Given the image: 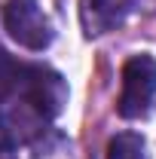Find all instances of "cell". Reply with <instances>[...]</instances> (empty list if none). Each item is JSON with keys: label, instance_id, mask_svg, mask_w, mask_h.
<instances>
[{"label": "cell", "instance_id": "52a82bcc", "mask_svg": "<svg viewBox=\"0 0 156 159\" xmlns=\"http://www.w3.org/2000/svg\"><path fill=\"white\" fill-rule=\"evenodd\" d=\"M19 141H16V132H12V125H9V119L6 113L0 110V153H6L9 147H16Z\"/></svg>", "mask_w": 156, "mask_h": 159}, {"label": "cell", "instance_id": "277c9868", "mask_svg": "<svg viewBox=\"0 0 156 159\" xmlns=\"http://www.w3.org/2000/svg\"><path fill=\"white\" fill-rule=\"evenodd\" d=\"M132 12V0H80V28L83 34L104 37L110 31H117Z\"/></svg>", "mask_w": 156, "mask_h": 159}, {"label": "cell", "instance_id": "8992f818", "mask_svg": "<svg viewBox=\"0 0 156 159\" xmlns=\"http://www.w3.org/2000/svg\"><path fill=\"white\" fill-rule=\"evenodd\" d=\"M21 77H25V61H16L0 49V101H12L19 95Z\"/></svg>", "mask_w": 156, "mask_h": 159}, {"label": "cell", "instance_id": "7a4b0ae2", "mask_svg": "<svg viewBox=\"0 0 156 159\" xmlns=\"http://www.w3.org/2000/svg\"><path fill=\"white\" fill-rule=\"evenodd\" d=\"M12 101H21L31 113H37L43 122L55 119L67 104V83L55 74L52 67L43 64H25V77H21L19 95Z\"/></svg>", "mask_w": 156, "mask_h": 159}, {"label": "cell", "instance_id": "5b68a950", "mask_svg": "<svg viewBox=\"0 0 156 159\" xmlns=\"http://www.w3.org/2000/svg\"><path fill=\"white\" fill-rule=\"evenodd\" d=\"M107 159H147V144L138 132H119L107 141Z\"/></svg>", "mask_w": 156, "mask_h": 159}, {"label": "cell", "instance_id": "3957f363", "mask_svg": "<svg viewBox=\"0 0 156 159\" xmlns=\"http://www.w3.org/2000/svg\"><path fill=\"white\" fill-rule=\"evenodd\" d=\"M3 28L19 46L31 49V52H43L55 37L52 21H49V16L43 12V6L37 0H6Z\"/></svg>", "mask_w": 156, "mask_h": 159}, {"label": "cell", "instance_id": "6da1fadb", "mask_svg": "<svg viewBox=\"0 0 156 159\" xmlns=\"http://www.w3.org/2000/svg\"><path fill=\"white\" fill-rule=\"evenodd\" d=\"M119 101L117 113L122 119H141L150 113V104L156 98V58L147 52H138L126 58L119 74Z\"/></svg>", "mask_w": 156, "mask_h": 159}]
</instances>
